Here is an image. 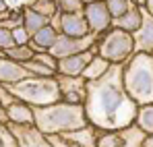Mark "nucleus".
Instances as JSON below:
<instances>
[{
	"label": "nucleus",
	"mask_w": 153,
	"mask_h": 147,
	"mask_svg": "<svg viewBox=\"0 0 153 147\" xmlns=\"http://www.w3.org/2000/svg\"><path fill=\"white\" fill-rule=\"evenodd\" d=\"M137 2H139V4H145V0H137Z\"/></svg>",
	"instance_id": "nucleus-38"
},
{
	"label": "nucleus",
	"mask_w": 153,
	"mask_h": 147,
	"mask_svg": "<svg viewBox=\"0 0 153 147\" xmlns=\"http://www.w3.org/2000/svg\"><path fill=\"white\" fill-rule=\"evenodd\" d=\"M56 6L62 13H81L85 8V2L83 0H56Z\"/></svg>",
	"instance_id": "nucleus-25"
},
{
	"label": "nucleus",
	"mask_w": 153,
	"mask_h": 147,
	"mask_svg": "<svg viewBox=\"0 0 153 147\" xmlns=\"http://www.w3.org/2000/svg\"><path fill=\"white\" fill-rule=\"evenodd\" d=\"M100 135H102V131H100L97 126H93V124H87V126H83V128L64 133V137H66L68 141H73L75 145H79V147H97Z\"/></svg>",
	"instance_id": "nucleus-15"
},
{
	"label": "nucleus",
	"mask_w": 153,
	"mask_h": 147,
	"mask_svg": "<svg viewBox=\"0 0 153 147\" xmlns=\"http://www.w3.org/2000/svg\"><path fill=\"white\" fill-rule=\"evenodd\" d=\"M50 25L60 33V35H71V37H85L91 33L85 13H62L58 10L50 19Z\"/></svg>",
	"instance_id": "nucleus-7"
},
{
	"label": "nucleus",
	"mask_w": 153,
	"mask_h": 147,
	"mask_svg": "<svg viewBox=\"0 0 153 147\" xmlns=\"http://www.w3.org/2000/svg\"><path fill=\"white\" fill-rule=\"evenodd\" d=\"M6 122L10 124H35V114H33V108L17 99L13 106L6 108Z\"/></svg>",
	"instance_id": "nucleus-17"
},
{
	"label": "nucleus",
	"mask_w": 153,
	"mask_h": 147,
	"mask_svg": "<svg viewBox=\"0 0 153 147\" xmlns=\"http://www.w3.org/2000/svg\"><path fill=\"white\" fill-rule=\"evenodd\" d=\"M15 46H17V44H15V37H13V31L0 25V52H6V50L15 48Z\"/></svg>",
	"instance_id": "nucleus-27"
},
{
	"label": "nucleus",
	"mask_w": 153,
	"mask_h": 147,
	"mask_svg": "<svg viewBox=\"0 0 153 147\" xmlns=\"http://www.w3.org/2000/svg\"><path fill=\"white\" fill-rule=\"evenodd\" d=\"M141 21H143V15H141V4L134 2L122 17H116L112 19V27L114 29H122V31H128V33H134L139 27H141Z\"/></svg>",
	"instance_id": "nucleus-16"
},
{
	"label": "nucleus",
	"mask_w": 153,
	"mask_h": 147,
	"mask_svg": "<svg viewBox=\"0 0 153 147\" xmlns=\"http://www.w3.org/2000/svg\"><path fill=\"white\" fill-rule=\"evenodd\" d=\"M58 87H60V99L66 104L85 106L87 99V85L89 81L85 77H68V75H56Z\"/></svg>",
	"instance_id": "nucleus-9"
},
{
	"label": "nucleus",
	"mask_w": 153,
	"mask_h": 147,
	"mask_svg": "<svg viewBox=\"0 0 153 147\" xmlns=\"http://www.w3.org/2000/svg\"><path fill=\"white\" fill-rule=\"evenodd\" d=\"M15 101H17V98L8 91V87H6V85H2V83H0V104H2V108L6 110V108H8V106H13Z\"/></svg>",
	"instance_id": "nucleus-29"
},
{
	"label": "nucleus",
	"mask_w": 153,
	"mask_h": 147,
	"mask_svg": "<svg viewBox=\"0 0 153 147\" xmlns=\"http://www.w3.org/2000/svg\"><path fill=\"white\" fill-rule=\"evenodd\" d=\"M85 4H93V2H97V0H83Z\"/></svg>",
	"instance_id": "nucleus-36"
},
{
	"label": "nucleus",
	"mask_w": 153,
	"mask_h": 147,
	"mask_svg": "<svg viewBox=\"0 0 153 147\" xmlns=\"http://www.w3.org/2000/svg\"><path fill=\"white\" fill-rule=\"evenodd\" d=\"M35 114V126L44 133V135H64L76 128L87 126V112L85 106H76V104H66V101H56L52 106L44 108H33Z\"/></svg>",
	"instance_id": "nucleus-2"
},
{
	"label": "nucleus",
	"mask_w": 153,
	"mask_h": 147,
	"mask_svg": "<svg viewBox=\"0 0 153 147\" xmlns=\"http://www.w3.org/2000/svg\"><path fill=\"white\" fill-rule=\"evenodd\" d=\"M8 91L17 99L29 104L31 108L52 106L60 99V87L56 77H27L15 85H6Z\"/></svg>",
	"instance_id": "nucleus-4"
},
{
	"label": "nucleus",
	"mask_w": 153,
	"mask_h": 147,
	"mask_svg": "<svg viewBox=\"0 0 153 147\" xmlns=\"http://www.w3.org/2000/svg\"><path fill=\"white\" fill-rule=\"evenodd\" d=\"M124 87L139 106L153 104V54L137 52L124 62Z\"/></svg>",
	"instance_id": "nucleus-3"
},
{
	"label": "nucleus",
	"mask_w": 153,
	"mask_h": 147,
	"mask_svg": "<svg viewBox=\"0 0 153 147\" xmlns=\"http://www.w3.org/2000/svg\"><path fill=\"white\" fill-rule=\"evenodd\" d=\"M35 2H56V0H35Z\"/></svg>",
	"instance_id": "nucleus-37"
},
{
	"label": "nucleus",
	"mask_w": 153,
	"mask_h": 147,
	"mask_svg": "<svg viewBox=\"0 0 153 147\" xmlns=\"http://www.w3.org/2000/svg\"><path fill=\"white\" fill-rule=\"evenodd\" d=\"M110 69H112V62H108V60L102 58L100 54H95V56H93V60L87 64V69H85L83 77H85L87 81H97V79H102Z\"/></svg>",
	"instance_id": "nucleus-20"
},
{
	"label": "nucleus",
	"mask_w": 153,
	"mask_h": 147,
	"mask_svg": "<svg viewBox=\"0 0 153 147\" xmlns=\"http://www.w3.org/2000/svg\"><path fill=\"white\" fill-rule=\"evenodd\" d=\"M97 42H100V35H97V33H89V35H85V37L58 35V40H56V44L52 46L50 54L60 60V58H66V56H73V54L89 52V50H93L97 46Z\"/></svg>",
	"instance_id": "nucleus-8"
},
{
	"label": "nucleus",
	"mask_w": 153,
	"mask_h": 147,
	"mask_svg": "<svg viewBox=\"0 0 153 147\" xmlns=\"http://www.w3.org/2000/svg\"><path fill=\"white\" fill-rule=\"evenodd\" d=\"M147 135L137 126L130 124L124 128H116V131H102L97 147H141L145 143Z\"/></svg>",
	"instance_id": "nucleus-6"
},
{
	"label": "nucleus",
	"mask_w": 153,
	"mask_h": 147,
	"mask_svg": "<svg viewBox=\"0 0 153 147\" xmlns=\"http://www.w3.org/2000/svg\"><path fill=\"white\" fill-rule=\"evenodd\" d=\"M141 147H153V135H149V137L145 139V143H143Z\"/></svg>",
	"instance_id": "nucleus-33"
},
{
	"label": "nucleus",
	"mask_w": 153,
	"mask_h": 147,
	"mask_svg": "<svg viewBox=\"0 0 153 147\" xmlns=\"http://www.w3.org/2000/svg\"><path fill=\"white\" fill-rule=\"evenodd\" d=\"M15 139H17V147H52L50 137L44 135L35 124H10Z\"/></svg>",
	"instance_id": "nucleus-11"
},
{
	"label": "nucleus",
	"mask_w": 153,
	"mask_h": 147,
	"mask_svg": "<svg viewBox=\"0 0 153 147\" xmlns=\"http://www.w3.org/2000/svg\"><path fill=\"white\" fill-rule=\"evenodd\" d=\"M4 54H6L10 60L21 62V64H25V62H29V60H33V58H35V50L31 48L29 44H25V46H15V48L6 50Z\"/></svg>",
	"instance_id": "nucleus-22"
},
{
	"label": "nucleus",
	"mask_w": 153,
	"mask_h": 147,
	"mask_svg": "<svg viewBox=\"0 0 153 147\" xmlns=\"http://www.w3.org/2000/svg\"><path fill=\"white\" fill-rule=\"evenodd\" d=\"M143 6H145V8L153 15V0H145V4H143Z\"/></svg>",
	"instance_id": "nucleus-35"
},
{
	"label": "nucleus",
	"mask_w": 153,
	"mask_h": 147,
	"mask_svg": "<svg viewBox=\"0 0 153 147\" xmlns=\"http://www.w3.org/2000/svg\"><path fill=\"white\" fill-rule=\"evenodd\" d=\"M4 10H10V6L6 0H0V13H4Z\"/></svg>",
	"instance_id": "nucleus-32"
},
{
	"label": "nucleus",
	"mask_w": 153,
	"mask_h": 147,
	"mask_svg": "<svg viewBox=\"0 0 153 147\" xmlns=\"http://www.w3.org/2000/svg\"><path fill=\"white\" fill-rule=\"evenodd\" d=\"M97 54L112 64H124L134 56V37L122 29H110L100 35Z\"/></svg>",
	"instance_id": "nucleus-5"
},
{
	"label": "nucleus",
	"mask_w": 153,
	"mask_h": 147,
	"mask_svg": "<svg viewBox=\"0 0 153 147\" xmlns=\"http://www.w3.org/2000/svg\"><path fill=\"white\" fill-rule=\"evenodd\" d=\"M23 19H25V29L29 31V35H31V37H33L39 29H44V27H48V25H50V19H48V17L39 15V13H37V10H33L31 6L23 8Z\"/></svg>",
	"instance_id": "nucleus-19"
},
{
	"label": "nucleus",
	"mask_w": 153,
	"mask_h": 147,
	"mask_svg": "<svg viewBox=\"0 0 153 147\" xmlns=\"http://www.w3.org/2000/svg\"><path fill=\"white\" fill-rule=\"evenodd\" d=\"M58 31L48 25V27H44V29H39L33 37H31V42H29V46L35 50V54H39V52H50L52 46L56 44V40H58Z\"/></svg>",
	"instance_id": "nucleus-18"
},
{
	"label": "nucleus",
	"mask_w": 153,
	"mask_h": 147,
	"mask_svg": "<svg viewBox=\"0 0 153 147\" xmlns=\"http://www.w3.org/2000/svg\"><path fill=\"white\" fill-rule=\"evenodd\" d=\"M83 13H85V19H87V25H89L91 33L102 35V33H105V31L112 29V19H114V17H112V13L108 10L105 0H97V2H93V4H85Z\"/></svg>",
	"instance_id": "nucleus-10"
},
{
	"label": "nucleus",
	"mask_w": 153,
	"mask_h": 147,
	"mask_svg": "<svg viewBox=\"0 0 153 147\" xmlns=\"http://www.w3.org/2000/svg\"><path fill=\"white\" fill-rule=\"evenodd\" d=\"M139 104L128 96L124 87V64L112 69L97 81H89L85 112L89 124L100 131H116L134 124Z\"/></svg>",
	"instance_id": "nucleus-1"
},
{
	"label": "nucleus",
	"mask_w": 153,
	"mask_h": 147,
	"mask_svg": "<svg viewBox=\"0 0 153 147\" xmlns=\"http://www.w3.org/2000/svg\"><path fill=\"white\" fill-rule=\"evenodd\" d=\"M6 2H8V6H10L13 10H23L27 6H31L35 0H6Z\"/></svg>",
	"instance_id": "nucleus-31"
},
{
	"label": "nucleus",
	"mask_w": 153,
	"mask_h": 147,
	"mask_svg": "<svg viewBox=\"0 0 153 147\" xmlns=\"http://www.w3.org/2000/svg\"><path fill=\"white\" fill-rule=\"evenodd\" d=\"M27 77H31V75L21 62H15L4 52H0V83L2 85H15Z\"/></svg>",
	"instance_id": "nucleus-14"
},
{
	"label": "nucleus",
	"mask_w": 153,
	"mask_h": 147,
	"mask_svg": "<svg viewBox=\"0 0 153 147\" xmlns=\"http://www.w3.org/2000/svg\"><path fill=\"white\" fill-rule=\"evenodd\" d=\"M50 143L52 147H79L73 141H68L64 135H50Z\"/></svg>",
	"instance_id": "nucleus-30"
},
{
	"label": "nucleus",
	"mask_w": 153,
	"mask_h": 147,
	"mask_svg": "<svg viewBox=\"0 0 153 147\" xmlns=\"http://www.w3.org/2000/svg\"><path fill=\"white\" fill-rule=\"evenodd\" d=\"M97 54V46L89 52H81V54H73L66 58L58 60V73L60 75H68V77H83L87 64L93 60V56Z\"/></svg>",
	"instance_id": "nucleus-13"
},
{
	"label": "nucleus",
	"mask_w": 153,
	"mask_h": 147,
	"mask_svg": "<svg viewBox=\"0 0 153 147\" xmlns=\"http://www.w3.org/2000/svg\"><path fill=\"white\" fill-rule=\"evenodd\" d=\"M134 2H137V0H105L108 10L112 13V17H114V19H116V17H122V15L126 13Z\"/></svg>",
	"instance_id": "nucleus-24"
},
{
	"label": "nucleus",
	"mask_w": 153,
	"mask_h": 147,
	"mask_svg": "<svg viewBox=\"0 0 153 147\" xmlns=\"http://www.w3.org/2000/svg\"><path fill=\"white\" fill-rule=\"evenodd\" d=\"M0 122H6V110L2 108V104H0Z\"/></svg>",
	"instance_id": "nucleus-34"
},
{
	"label": "nucleus",
	"mask_w": 153,
	"mask_h": 147,
	"mask_svg": "<svg viewBox=\"0 0 153 147\" xmlns=\"http://www.w3.org/2000/svg\"><path fill=\"white\" fill-rule=\"evenodd\" d=\"M0 147H17V139L6 122H0Z\"/></svg>",
	"instance_id": "nucleus-26"
},
{
	"label": "nucleus",
	"mask_w": 153,
	"mask_h": 147,
	"mask_svg": "<svg viewBox=\"0 0 153 147\" xmlns=\"http://www.w3.org/2000/svg\"><path fill=\"white\" fill-rule=\"evenodd\" d=\"M134 124L149 137L153 135V104H145V106H139L137 110V118H134Z\"/></svg>",
	"instance_id": "nucleus-21"
},
{
	"label": "nucleus",
	"mask_w": 153,
	"mask_h": 147,
	"mask_svg": "<svg viewBox=\"0 0 153 147\" xmlns=\"http://www.w3.org/2000/svg\"><path fill=\"white\" fill-rule=\"evenodd\" d=\"M13 37H15V44H17V46H25V44L31 42V35H29V31H27L25 27L13 29Z\"/></svg>",
	"instance_id": "nucleus-28"
},
{
	"label": "nucleus",
	"mask_w": 153,
	"mask_h": 147,
	"mask_svg": "<svg viewBox=\"0 0 153 147\" xmlns=\"http://www.w3.org/2000/svg\"><path fill=\"white\" fill-rule=\"evenodd\" d=\"M23 66L29 71L31 77H56V75H58L56 71H52L50 66H46L44 62H39V60H35V58L29 60V62H25Z\"/></svg>",
	"instance_id": "nucleus-23"
},
{
	"label": "nucleus",
	"mask_w": 153,
	"mask_h": 147,
	"mask_svg": "<svg viewBox=\"0 0 153 147\" xmlns=\"http://www.w3.org/2000/svg\"><path fill=\"white\" fill-rule=\"evenodd\" d=\"M141 15H143L141 27L132 33V37H134V54L137 52L153 54V15L143 4H141Z\"/></svg>",
	"instance_id": "nucleus-12"
}]
</instances>
